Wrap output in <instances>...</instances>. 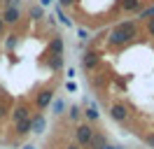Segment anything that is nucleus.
Here are the masks:
<instances>
[{"mask_svg":"<svg viewBox=\"0 0 154 149\" xmlns=\"http://www.w3.org/2000/svg\"><path fill=\"white\" fill-rule=\"evenodd\" d=\"M19 35H17V33H10V35H7V40H5V49H7V51H14V49H17V47H19Z\"/></svg>","mask_w":154,"mask_h":149,"instance_id":"a211bd4d","label":"nucleus"},{"mask_svg":"<svg viewBox=\"0 0 154 149\" xmlns=\"http://www.w3.org/2000/svg\"><path fill=\"white\" fill-rule=\"evenodd\" d=\"M63 149H82V147H79L77 142H68V144H66V147H63Z\"/></svg>","mask_w":154,"mask_h":149,"instance_id":"bb28decb","label":"nucleus"},{"mask_svg":"<svg viewBox=\"0 0 154 149\" xmlns=\"http://www.w3.org/2000/svg\"><path fill=\"white\" fill-rule=\"evenodd\" d=\"M107 135L103 133V130H98L96 128V133H94V138H91V142H89V147L87 149H107Z\"/></svg>","mask_w":154,"mask_h":149,"instance_id":"9b49d317","label":"nucleus"},{"mask_svg":"<svg viewBox=\"0 0 154 149\" xmlns=\"http://www.w3.org/2000/svg\"><path fill=\"white\" fill-rule=\"evenodd\" d=\"M5 7H21V0H2Z\"/></svg>","mask_w":154,"mask_h":149,"instance_id":"393cba45","label":"nucleus"},{"mask_svg":"<svg viewBox=\"0 0 154 149\" xmlns=\"http://www.w3.org/2000/svg\"><path fill=\"white\" fill-rule=\"evenodd\" d=\"M149 17H154V5H152V7H140L138 12H135L133 21H143V19H149Z\"/></svg>","mask_w":154,"mask_h":149,"instance_id":"6ab92c4d","label":"nucleus"},{"mask_svg":"<svg viewBox=\"0 0 154 149\" xmlns=\"http://www.w3.org/2000/svg\"><path fill=\"white\" fill-rule=\"evenodd\" d=\"M51 2H54V0H40V7H49Z\"/></svg>","mask_w":154,"mask_h":149,"instance_id":"c85d7f7f","label":"nucleus"},{"mask_svg":"<svg viewBox=\"0 0 154 149\" xmlns=\"http://www.w3.org/2000/svg\"><path fill=\"white\" fill-rule=\"evenodd\" d=\"M28 17H30V21H40V19H45V7H40V5H30V7H28Z\"/></svg>","mask_w":154,"mask_h":149,"instance_id":"dca6fc26","label":"nucleus"},{"mask_svg":"<svg viewBox=\"0 0 154 149\" xmlns=\"http://www.w3.org/2000/svg\"><path fill=\"white\" fill-rule=\"evenodd\" d=\"M30 114H33V105H30L26 98H19V100H17V105H14V107H12V112H10V119H12V123H17V121L28 119Z\"/></svg>","mask_w":154,"mask_h":149,"instance_id":"423d86ee","label":"nucleus"},{"mask_svg":"<svg viewBox=\"0 0 154 149\" xmlns=\"http://www.w3.org/2000/svg\"><path fill=\"white\" fill-rule=\"evenodd\" d=\"M145 33H147V37H152L154 40V17H149V19H145Z\"/></svg>","mask_w":154,"mask_h":149,"instance_id":"412c9836","label":"nucleus"},{"mask_svg":"<svg viewBox=\"0 0 154 149\" xmlns=\"http://www.w3.org/2000/svg\"><path fill=\"white\" fill-rule=\"evenodd\" d=\"M100 63H103V54H100L98 49H87V51L82 54V58H79V65H82V70L87 74L96 72L98 68H100Z\"/></svg>","mask_w":154,"mask_h":149,"instance_id":"7ed1b4c3","label":"nucleus"},{"mask_svg":"<svg viewBox=\"0 0 154 149\" xmlns=\"http://www.w3.org/2000/svg\"><path fill=\"white\" fill-rule=\"evenodd\" d=\"M77 35H79V40H82V42H87V40H91V33H89L87 28H79V30H77Z\"/></svg>","mask_w":154,"mask_h":149,"instance_id":"5701e85b","label":"nucleus"},{"mask_svg":"<svg viewBox=\"0 0 154 149\" xmlns=\"http://www.w3.org/2000/svg\"><path fill=\"white\" fill-rule=\"evenodd\" d=\"M122 12H128V14H135L138 9H140V0H119L117 2Z\"/></svg>","mask_w":154,"mask_h":149,"instance_id":"4468645a","label":"nucleus"},{"mask_svg":"<svg viewBox=\"0 0 154 149\" xmlns=\"http://www.w3.org/2000/svg\"><path fill=\"white\" fill-rule=\"evenodd\" d=\"M140 138H143V142H145L149 149H154V130H147V133H143Z\"/></svg>","mask_w":154,"mask_h":149,"instance_id":"4be33fe9","label":"nucleus"},{"mask_svg":"<svg viewBox=\"0 0 154 149\" xmlns=\"http://www.w3.org/2000/svg\"><path fill=\"white\" fill-rule=\"evenodd\" d=\"M23 149H35V147H33V144H26V147H23Z\"/></svg>","mask_w":154,"mask_h":149,"instance_id":"7c9ffc66","label":"nucleus"},{"mask_svg":"<svg viewBox=\"0 0 154 149\" xmlns=\"http://www.w3.org/2000/svg\"><path fill=\"white\" fill-rule=\"evenodd\" d=\"M94 133H96V126H94V123H89V121H79V123H75V130H72L75 142L82 149L89 147V142H91V138H94Z\"/></svg>","mask_w":154,"mask_h":149,"instance_id":"f03ea898","label":"nucleus"},{"mask_svg":"<svg viewBox=\"0 0 154 149\" xmlns=\"http://www.w3.org/2000/svg\"><path fill=\"white\" fill-rule=\"evenodd\" d=\"M45 65H47L51 72H61V70H63V56H49V54H47Z\"/></svg>","mask_w":154,"mask_h":149,"instance_id":"ddd939ff","label":"nucleus"},{"mask_svg":"<svg viewBox=\"0 0 154 149\" xmlns=\"http://www.w3.org/2000/svg\"><path fill=\"white\" fill-rule=\"evenodd\" d=\"M63 51H66V42H63V37L54 35L51 40H49V44H47V54L49 56H63Z\"/></svg>","mask_w":154,"mask_h":149,"instance_id":"9d476101","label":"nucleus"},{"mask_svg":"<svg viewBox=\"0 0 154 149\" xmlns=\"http://www.w3.org/2000/svg\"><path fill=\"white\" fill-rule=\"evenodd\" d=\"M110 117L119 126H128L131 123V107L126 102H112L110 105Z\"/></svg>","mask_w":154,"mask_h":149,"instance_id":"39448f33","label":"nucleus"},{"mask_svg":"<svg viewBox=\"0 0 154 149\" xmlns=\"http://www.w3.org/2000/svg\"><path fill=\"white\" fill-rule=\"evenodd\" d=\"M75 2H77V0H58V7H61V9H66V7H72Z\"/></svg>","mask_w":154,"mask_h":149,"instance_id":"a878e982","label":"nucleus"},{"mask_svg":"<svg viewBox=\"0 0 154 149\" xmlns=\"http://www.w3.org/2000/svg\"><path fill=\"white\" fill-rule=\"evenodd\" d=\"M10 112H12V102H10V98H0V121L7 119V117H10Z\"/></svg>","mask_w":154,"mask_h":149,"instance_id":"2eb2a0df","label":"nucleus"},{"mask_svg":"<svg viewBox=\"0 0 154 149\" xmlns=\"http://www.w3.org/2000/svg\"><path fill=\"white\" fill-rule=\"evenodd\" d=\"M66 89H68V91H77V86H75V82H68V84H66Z\"/></svg>","mask_w":154,"mask_h":149,"instance_id":"cd10ccee","label":"nucleus"},{"mask_svg":"<svg viewBox=\"0 0 154 149\" xmlns=\"http://www.w3.org/2000/svg\"><path fill=\"white\" fill-rule=\"evenodd\" d=\"M0 2H2V0H0Z\"/></svg>","mask_w":154,"mask_h":149,"instance_id":"473e14b6","label":"nucleus"},{"mask_svg":"<svg viewBox=\"0 0 154 149\" xmlns=\"http://www.w3.org/2000/svg\"><path fill=\"white\" fill-rule=\"evenodd\" d=\"M115 149H122V147H115Z\"/></svg>","mask_w":154,"mask_h":149,"instance_id":"2f4dec72","label":"nucleus"},{"mask_svg":"<svg viewBox=\"0 0 154 149\" xmlns=\"http://www.w3.org/2000/svg\"><path fill=\"white\" fill-rule=\"evenodd\" d=\"M138 37H140L138 21L124 19V21H119V23L107 33V44L112 47V49H124V47H128L131 42H135Z\"/></svg>","mask_w":154,"mask_h":149,"instance_id":"f257e3e1","label":"nucleus"},{"mask_svg":"<svg viewBox=\"0 0 154 149\" xmlns=\"http://www.w3.org/2000/svg\"><path fill=\"white\" fill-rule=\"evenodd\" d=\"M54 96H56V91L51 89V86H45V89H40L35 96H33V110L35 112H45L54 102Z\"/></svg>","mask_w":154,"mask_h":149,"instance_id":"20e7f679","label":"nucleus"},{"mask_svg":"<svg viewBox=\"0 0 154 149\" xmlns=\"http://www.w3.org/2000/svg\"><path fill=\"white\" fill-rule=\"evenodd\" d=\"M14 135H17V138H26V135H30V117L14 123Z\"/></svg>","mask_w":154,"mask_h":149,"instance_id":"f8f14e48","label":"nucleus"},{"mask_svg":"<svg viewBox=\"0 0 154 149\" xmlns=\"http://www.w3.org/2000/svg\"><path fill=\"white\" fill-rule=\"evenodd\" d=\"M47 130V119H45V114L42 112H35L30 114V133H35V135H42Z\"/></svg>","mask_w":154,"mask_h":149,"instance_id":"6e6552de","label":"nucleus"},{"mask_svg":"<svg viewBox=\"0 0 154 149\" xmlns=\"http://www.w3.org/2000/svg\"><path fill=\"white\" fill-rule=\"evenodd\" d=\"M5 30H7V26L2 23V19H0V35H5Z\"/></svg>","mask_w":154,"mask_h":149,"instance_id":"c756f323","label":"nucleus"},{"mask_svg":"<svg viewBox=\"0 0 154 149\" xmlns=\"http://www.w3.org/2000/svg\"><path fill=\"white\" fill-rule=\"evenodd\" d=\"M0 19L5 26H19L21 19H23V12H21V7H2Z\"/></svg>","mask_w":154,"mask_h":149,"instance_id":"0eeeda50","label":"nucleus"},{"mask_svg":"<svg viewBox=\"0 0 154 149\" xmlns=\"http://www.w3.org/2000/svg\"><path fill=\"white\" fill-rule=\"evenodd\" d=\"M68 119L72 121V123H79V121H82V107H79V105H70V110H68Z\"/></svg>","mask_w":154,"mask_h":149,"instance_id":"f3484780","label":"nucleus"},{"mask_svg":"<svg viewBox=\"0 0 154 149\" xmlns=\"http://www.w3.org/2000/svg\"><path fill=\"white\" fill-rule=\"evenodd\" d=\"M63 110H66L63 100H56V102H54V114H63Z\"/></svg>","mask_w":154,"mask_h":149,"instance_id":"b1692460","label":"nucleus"},{"mask_svg":"<svg viewBox=\"0 0 154 149\" xmlns=\"http://www.w3.org/2000/svg\"><path fill=\"white\" fill-rule=\"evenodd\" d=\"M84 110H82V121H89V123H96L98 119H100V114H98V110H96V102L94 100H84Z\"/></svg>","mask_w":154,"mask_h":149,"instance_id":"1a4fd4ad","label":"nucleus"},{"mask_svg":"<svg viewBox=\"0 0 154 149\" xmlns=\"http://www.w3.org/2000/svg\"><path fill=\"white\" fill-rule=\"evenodd\" d=\"M56 14H58V19H61V23H63V26L72 28V19L66 14V9H61V7H58V9H56Z\"/></svg>","mask_w":154,"mask_h":149,"instance_id":"aec40b11","label":"nucleus"}]
</instances>
